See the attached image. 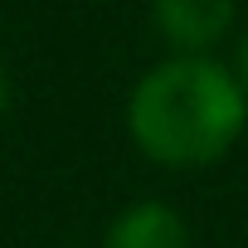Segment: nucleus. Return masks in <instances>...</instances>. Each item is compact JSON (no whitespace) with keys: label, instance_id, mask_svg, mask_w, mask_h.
<instances>
[{"label":"nucleus","instance_id":"obj_1","mask_svg":"<svg viewBox=\"0 0 248 248\" xmlns=\"http://www.w3.org/2000/svg\"><path fill=\"white\" fill-rule=\"evenodd\" d=\"M248 127V93L214 54H170L127 93L132 146L170 170H200L233 151Z\"/></svg>","mask_w":248,"mask_h":248},{"label":"nucleus","instance_id":"obj_4","mask_svg":"<svg viewBox=\"0 0 248 248\" xmlns=\"http://www.w3.org/2000/svg\"><path fill=\"white\" fill-rule=\"evenodd\" d=\"M233 78H238V88L248 93V34L238 39V54H233Z\"/></svg>","mask_w":248,"mask_h":248},{"label":"nucleus","instance_id":"obj_3","mask_svg":"<svg viewBox=\"0 0 248 248\" xmlns=\"http://www.w3.org/2000/svg\"><path fill=\"white\" fill-rule=\"evenodd\" d=\"M102 248H190V229L166 200H132L112 224Z\"/></svg>","mask_w":248,"mask_h":248},{"label":"nucleus","instance_id":"obj_5","mask_svg":"<svg viewBox=\"0 0 248 248\" xmlns=\"http://www.w3.org/2000/svg\"><path fill=\"white\" fill-rule=\"evenodd\" d=\"M10 112V68H5V59H0V117Z\"/></svg>","mask_w":248,"mask_h":248},{"label":"nucleus","instance_id":"obj_2","mask_svg":"<svg viewBox=\"0 0 248 248\" xmlns=\"http://www.w3.org/2000/svg\"><path fill=\"white\" fill-rule=\"evenodd\" d=\"M151 20L170 54H209L233 25V0H151Z\"/></svg>","mask_w":248,"mask_h":248}]
</instances>
